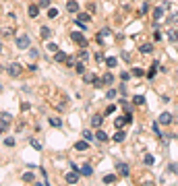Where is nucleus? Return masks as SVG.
I'll list each match as a JSON object with an SVG mask.
<instances>
[{"mask_svg":"<svg viewBox=\"0 0 178 186\" xmlns=\"http://www.w3.org/2000/svg\"><path fill=\"white\" fill-rule=\"evenodd\" d=\"M48 52H54V54H56V52H58V46H56V43H52V41H50V43H48Z\"/></svg>","mask_w":178,"mask_h":186,"instance_id":"37","label":"nucleus"},{"mask_svg":"<svg viewBox=\"0 0 178 186\" xmlns=\"http://www.w3.org/2000/svg\"><path fill=\"white\" fill-rule=\"evenodd\" d=\"M66 10H69V13H79V2H77V0H69V2H66Z\"/></svg>","mask_w":178,"mask_h":186,"instance_id":"10","label":"nucleus"},{"mask_svg":"<svg viewBox=\"0 0 178 186\" xmlns=\"http://www.w3.org/2000/svg\"><path fill=\"white\" fill-rule=\"evenodd\" d=\"M54 17H58V10L56 8H48V19H54Z\"/></svg>","mask_w":178,"mask_h":186,"instance_id":"31","label":"nucleus"},{"mask_svg":"<svg viewBox=\"0 0 178 186\" xmlns=\"http://www.w3.org/2000/svg\"><path fill=\"white\" fill-rule=\"evenodd\" d=\"M27 13L31 19H37V14H40V4H31V6L27 8Z\"/></svg>","mask_w":178,"mask_h":186,"instance_id":"12","label":"nucleus"},{"mask_svg":"<svg viewBox=\"0 0 178 186\" xmlns=\"http://www.w3.org/2000/svg\"><path fill=\"white\" fill-rule=\"evenodd\" d=\"M91 124H93L95 128H100V126L104 124V118H102V116H97V114H95V116H91Z\"/></svg>","mask_w":178,"mask_h":186,"instance_id":"18","label":"nucleus"},{"mask_svg":"<svg viewBox=\"0 0 178 186\" xmlns=\"http://www.w3.org/2000/svg\"><path fill=\"white\" fill-rule=\"evenodd\" d=\"M158 122L159 124H172V114L170 112H162L159 118H158Z\"/></svg>","mask_w":178,"mask_h":186,"instance_id":"6","label":"nucleus"},{"mask_svg":"<svg viewBox=\"0 0 178 186\" xmlns=\"http://www.w3.org/2000/svg\"><path fill=\"white\" fill-rule=\"evenodd\" d=\"M75 25L79 29H85V27H87V23H85V21H81V19H75Z\"/></svg>","mask_w":178,"mask_h":186,"instance_id":"29","label":"nucleus"},{"mask_svg":"<svg viewBox=\"0 0 178 186\" xmlns=\"http://www.w3.org/2000/svg\"><path fill=\"white\" fill-rule=\"evenodd\" d=\"M133 103H135V105H143V103H145V97H143V95H135Z\"/></svg>","mask_w":178,"mask_h":186,"instance_id":"26","label":"nucleus"},{"mask_svg":"<svg viewBox=\"0 0 178 186\" xmlns=\"http://www.w3.org/2000/svg\"><path fill=\"white\" fill-rule=\"evenodd\" d=\"M21 180H23V182H35V174L33 172H25L23 176H21Z\"/></svg>","mask_w":178,"mask_h":186,"instance_id":"17","label":"nucleus"},{"mask_svg":"<svg viewBox=\"0 0 178 186\" xmlns=\"http://www.w3.org/2000/svg\"><path fill=\"white\" fill-rule=\"evenodd\" d=\"M70 39L75 41V43H79L81 48H87V39H85V35H83L81 31H73V33H70Z\"/></svg>","mask_w":178,"mask_h":186,"instance_id":"1","label":"nucleus"},{"mask_svg":"<svg viewBox=\"0 0 178 186\" xmlns=\"http://www.w3.org/2000/svg\"><path fill=\"white\" fill-rule=\"evenodd\" d=\"M116 170H118V174H120V176H124V178H126V176H129V174H130L129 165L124 163V161H120V163H116Z\"/></svg>","mask_w":178,"mask_h":186,"instance_id":"5","label":"nucleus"},{"mask_svg":"<svg viewBox=\"0 0 178 186\" xmlns=\"http://www.w3.org/2000/svg\"><path fill=\"white\" fill-rule=\"evenodd\" d=\"M168 39L170 41H178V33L176 31H168Z\"/></svg>","mask_w":178,"mask_h":186,"instance_id":"28","label":"nucleus"},{"mask_svg":"<svg viewBox=\"0 0 178 186\" xmlns=\"http://www.w3.org/2000/svg\"><path fill=\"white\" fill-rule=\"evenodd\" d=\"M102 83L104 85H112V83H114V75H112V72H104L102 75Z\"/></svg>","mask_w":178,"mask_h":186,"instance_id":"15","label":"nucleus"},{"mask_svg":"<svg viewBox=\"0 0 178 186\" xmlns=\"http://www.w3.org/2000/svg\"><path fill=\"white\" fill-rule=\"evenodd\" d=\"M77 19H81V21H85V23H87V21H91V17H89V14H85V13H79V14H77Z\"/></svg>","mask_w":178,"mask_h":186,"instance_id":"33","label":"nucleus"},{"mask_svg":"<svg viewBox=\"0 0 178 186\" xmlns=\"http://www.w3.org/2000/svg\"><path fill=\"white\" fill-rule=\"evenodd\" d=\"M95 138L100 141V143H104V141H108V134L104 132V128H102V126L97 128V132H95Z\"/></svg>","mask_w":178,"mask_h":186,"instance_id":"16","label":"nucleus"},{"mask_svg":"<svg viewBox=\"0 0 178 186\" xmlns=\"http://www.w3.org/2000/svg\"><path fill=\"white\" fill-rule=\"evenodd\" d=\"M29 46H31L29 35H19V37H17V48L19 50H29Z\"/></svg>","mask_w":178,"mask_h":186,"instance_id":"2","label":"nucleus"},{"mask_svg":"<svg viewBox=\"0 0 178 186\" xmlns=\"http://www.w3.org/2000/svg\"><path fill=\"white\" fill-rule=\"evenodd\" d=\"M40 33H41V39H50V37H52V31H50V27H41Z\"/></svg>","mask_w":178,"mask_h":186,"instance_id":"19","label":"nucleus"},{"mask_svg":"<svg viewBox=\"0 0 178 186\" xmlns=\"http://www.w3.org/2000/svg\"><path fill=\"white\" fill-rule=\"evenodd\" d=\"M126 122H129V118H126V116H118L116 120H114V128H122Z\"/></svg>","mask_w":178,"mask_h":186,"instance_id":"14","label":"nucleus"},{"mask_svg":"<svg viewBox=\"0 0 178 186\" xmlns=\"http://www.w3.org/2000/svg\"><path fill=\"white\" fill-rule=\"evenodd\" d=\"M95 60H97V62H104V60H106V56H104V52H97V54H95Z\"/></svg>","mask_w":178,"mask_h":186,"instance_id":"43","label":"nucleus"},{"mask_svg":"<svg viewBox=\"0 0 178 186\" xmlns=\"http://www.w3.org/2000/svg\"><path fill=\"white\" fill-rule=\"evenodd\" d=\"M170 172H172V174L178 172V165H176V163H170Z\"/></svg>","mask_w":178,"mask_h":186,"instance_id":"47","label":"nucleus"},{"mask_svg":"<svg viewBox=\"0 0 178 186\" xmlns=\"http://www.w3.org/2000/svg\"><path fill=\"white\" fill-rule=\"evenodd\" d=\"M158 66H159V62H153V66H151V70L147 72V79H153V76H155V72H158L155 68H158Z\"/></svg>","mask_w":178,"mask_h":186,"instance_id":"24","label":"nucleus"},{"mask_svg":"<svg viewBox=\"0 0 178 186\" xmlns=\"http://www.w3.org/2000/svg\"><path fill=\"white\" fill-rule=\"evenodd\" d=\"M37 4H40V8H50V0H40Z\"/></svg>","mask_w":178,"mask_h":186,"instance_id":"36","label":"nucleus"},{"mask_svg":"<svg viewBox=\"0 0 178 186\" xmlns=\"http://www.w3.org/2000/svg\"><path fill=\"white\" fill-rule=\"evenodd\" d=\"M48 122H50V126H54V128H60V126H62L60 118H48Z\"/></svg>","mask_w":178,"mask_h":186,"instance_id":"21","label":"nucleus"},{"mask_svg":"<svg viewBox=\"0 0 178 186\" xmlns=\"http://www.w3.org/2000/svg\"><path fill=\"white\" fill-rule=\"evenodd\" d=\"M153 39L159 41V39H162V33H159V31H155V33H153Z\"/></svg>","mask_w":178,"mask_h":186,"instance_id":"48","label":"nucleus"},{"mask_svg":"<svg viewBox=\"0 0 178 186\" xmlns=\"http://www.w3.org/2000/svg\"><path fill=\"white\" fill-rule=\"evenodd\" d=\"M79 58H81V60H87V58H89V52H87L85 48H83L81 52H79Z\"/></svg>","mask_w":178,"mask_h":186,"instance_id":"32","label":"nucleus"},{"mask_svg":"<svg viewBox=\"0 0 178 186\" xmlns=\"http://www.w3.org/2000/svg\"><path fill=\"white\" fill-rule=\"evenodd\" d=\"M6 72H8L11 76H13V79H17V76H19L21 72H23V66H21L19 62H13V64H11V66L6 68Z\"/></svg>","mask_w":178,"mask_h":186,"instance_id":"3","label":"nucleus"},{"mask_svg":"<svg viewBox=\"0 0 178 186\" xmlns=\"http://www.w3.org/2000/svg\"><path fill=\"white\" fill-rule=\"evenodd\" d=\"M29 56H31V58H37V56H40L37 48H29Z\"/></svg>","mask_w":178,"mask_h":186,"instance_id":"38","label":"nucleus"},{"mask_svg":"<svg viewBox=\"0 0 178 186\" xmlns=\"http://www.w3.org/2000/svg\"><path fill=\"white\" fill-rule=\"evenodd\" d=\"M79 176H81V174H79V170H73V172H66L64 180H66L69 184H77V182H79Z\"/></svg>","mask_w":178,"mask_h":186,"instance_id":"4","label":"nucleus"},{"mask_svg":"<svg viewBox=\"0 0 178 186\" xmlns=\"http://www.w3.org/2000/svg\"><path fill=\"white\" fill-rule=\"evenodd\" d=\"M79 174H81V176H87V178H89V176L93 174V167H91L89 163H83L81 167H79Z\"/></svg>","mask_w":178,"mask_h":186,"instance_id":"8","label":"nucleus"},{"mask_svg":"<svg viewBox=\"0 0 178 186\" xmlns=\"http://www.w3.org/2000/svg\"><path fill=\"white\" fill-rule=\"evenodd\" d=\"M112 182H116V176L114 174H106L104 176V184H112Z\"/></svg>","mask_w":178,"mask_h":186,"instance_id":"23","label":"nucleus"},{"mask_svg":"<svg viewBox=\"0 0 178 186\" xmlns=\"http://www.w3.org/2000/svg\"><path fill=\"white\" fill-rule=\"evenodd\" d=\"M93 137H95V134H91L89 130H83V138H87V141H93Z\"/></svg>","mask_w":178,"mask_h":186,"instance_id":"35","label":"nucleus"},{"mask_svg":"<svg viewBox=\"0 0 178 186\" xmlns=\"http://www.w3.org/2000/svg\"><path fill=\"white\" fill-rule=\"evenodd\" d=\"M75 70L79 72V75H83V72H85V64H83V62H77V64H75Z\"/></svg>","mask_w":178,"mask_h":186,"instance_id":"27","label":"nucleus"},{"mask_svg":"<svg viewBox=\"0 0 178 186\" xmlns=\"http://www.w3.org/2000/svg\"><path fill=\"white\" fill-rule=\"evenodd\" d=\"M87 149H89V141L87 138H83V141L75 143V151H87Z\"/></svg>","mask_w":178,"mask_h":186,"instance_id":"11","label":"nucleus"},{"mask_svg":"<svg viewBox=\"0 0 178 186\" xmlns=\"http://www.w3.org/2000/svg\"><path fill=\"white\" fill-rule=\"evenodd\" d=\"M95 79H97V76L91 75V72H83V81H85V83H93Z\"/></svg>","mask_w":178,"mask_h":186,"instance_id":"22","label":"nucleus"},{"mask_svg":"<svg viewBox=\"0 0 178 186\" xmlns=\"http://www.w3.org/2000/svg\"><path fill=\"white\" fill-rule=\"evenodd\" d=\"M114 110H116V105H108V108H106V116H110V114H114Z\"/></svg>","mask_w":178,"mask_h":186,"instance_id":"44","label":"nucleus"},{"mask_svg":"<svg viewBox=\"0 0 178 186\" xmlns=\"http://www.w3.org/2000/svg\"><path fill=\"white\" fill-rule=\"evenodd\" d=\"M164 6H158V8H153V21H155V23H159V21L164 19Z\"/></svg>","mask_w":178,"mask_h":186,"instance_id":"7","label":"nucleus"},{"mask_svg":"<svg viewBox=\"0 0 178 186\" xmlns=\"http://www.w3.org/2000/svg\"><path fill=\"white\" fill-rule=\"evenodd\" d=\"M0 118H2V122H11V118H13V116H11L8 112H4V114H2Z\"/></svg>","mask_w":178,"mask_h":186,"instance_id":"42","label":"nucleus"},{"mask_svg":"<svg viewBox=\"0 0 178 186\" xmlns=\"http://www.w3.org/2000/svg\"><path fill=\"white\" fill-rule=\"evenodd\" d=\"M31 147H35V149H37V151H40V149H41V143H37V141H35V138H31Z\"/></svg>","mask_w":178,"mask_h":186,"instance_id":"45","label":"nucleus"},{"mask_svg":"<svg viewBox=\"0 0 178 186\" xmlns=\"http://www.w3.org/2000/svg\"><path fill=\"white\" fill-rule=\"evenodd\" d=\"M124 138H126V132H124L122 128H116V134L112 137V141H114V143H122Z\"/></svg>","mask_w":178,"mask_h":186,"instance_id":"9","label":"nucleus"},{"mask_svg":"<svg viewBox=\"0 0 178 186\" xmlns=\"http://www.w3.org/2000/svg\"><path fill=\"white\" fill-rule=\"evenodd\" d=\"M2 70H6V68H4V66H2V64H0V72H2Z\"/></svg>","mask_w":178,"mask_h":186,"instance_id":"50","label":"nucleus"},{"mask_svg":"<svg viewBox=\"0 0 178 186\" xmlns=\"http://www.w3.org/2000/svg\"><path fill=\"white\" fill-rule=\"evenodd\" d=\"M73 64H75V60H73V58H66V66H69V68L73 66Z\"/></svg>","mask_w":178,"mask_h":186,"instance_id":"49","label":"nucleus"},{"mask_svg":"<svg viewBox=\"0 0 178 186\" xmlns=\"http://www.w3.org/2000/svg\"><path fill=\"white\" fill-rule=\"evenodd\" d=\"M110 33H112V31H110V29H108V27H104V29H102V31H100V35H102V37H104V35H110Z\"/></svg>","mask_w":178,"mask_h":186,"instance_id":"46","label":"nucleus"},{"mask_svg":"<svg viewBox=\"0 0 178 186\" xmlns=\"http://www.w3.org/2000/svg\"><path fill=\"white\" fill-rule=\"evenodd\" d=\"M66 58H69V56L64 54V52H60V50L54 54V60H56V62H66Z\"/></svg>","mask_w":178,"mask_h":186,"instance_id":"20","label":"nucleus"},{"mask_svg":"<svg viewBox=\"0 0 178 186\" xmlns=\"http://www.w3.org/2000/svg\"><path fill=\"white\" fill-rule=\"evenodd\" d=\"M133 75H135V76H143L145 70H143V68H133Z\"/></svg>","mask_w":178,"mask_h":186,"instance_id":"39","label":"nucleus"},{"mask_svg":"<svg viewBox=\"0 0 178 186\" xmlns=\"http://www.w3.org/2000/svg\"><path fill=\"white\" fill-rule=\"evenodd\" d=\"M145 163L153 165V163H155V157H153V155H145Z\"/></svg>","mask_w":178,"mask_h":186,"instance_id":"30","label":"nucleus"},{"mask_svg":"<svg viewBox=\"0 0 178 186\" xmlns=\"http://www.w3.org/2000/svg\"><path fill=\"white\" fill-rule=\"evenodd\" d=\"M176 79H178V72H176Z\"/></svg>","mask_w":178,"mask_h":186,"instance_id":"51","label":"nucleus"},{"mask_svg":"<svg viewBox=\"0 0 178 186\" xmlns=\"http://www.w3.org/2000/svg\"><path fill=\"white\" fill-rule=\"evenodd\" d=\"M106 97H108V99H116V89H110L108 93H106Z\"/></svg>","mask_w":178,"mask_h":186,"instance_id":"34","label":"nucleus"},{"mask_svg":"<svg viewBox=\"0 0 178 186\" xmlns=\"http://www.w3.org/2000/svg\"><path fill=\"white\" fill-rule=\"evenodd\" d=\"M4 145H6V147H13V145H15V138L13 137H6V138H4Z\"/></svg>","mask_w":178,"mask_h":186,"instance_id":"40","label":"nucleus"},{"mask_svg":"<svg viewBox=\"0 0 178 186\" xmlns=\"http://www.w3.org/2000/svg\"><path fill=\"white\" fill-rule=\"evenodd\" d=\"M139 52H141V54H151V52H153V43H141V46H139Z\"/></svg>","mask_w":178,"mask_h":186,"instance_id":"13","label":"nucleus"},{"mask_svg":"<svg viewBox=\"0 0 178 186\" xmlns=\"http://www.w3.org/2000/svg\"><path fill=\"white\" fill-rule=\"evenodd\" d=\"M106 64H108L110 68H114V66H116V64H118V60H116V58H114V56H110V58H106Z\"/></svg>","mask_w":178,"mask_h":186,"instance_id":"25","label":"nucleus"},{"mask_svg":"<svg viewBox=\"0 0 178 186\" xmlns=\"http://www.w3.org/2000/svg\"><path fill=\"white\" fill-rule=\"evenodd\" d=\"M168 21H170V23H178V13H172L170 17H168Z\"/></svg>","mask_w":178,"mask_h":186,"instance_id":"41","label":"nucleus"}]
</instances>
